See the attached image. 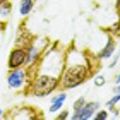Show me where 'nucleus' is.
Segmentation results:
<instances>
[{"label": "nucleus", "mask_w": 120, "mask_h": 120, "mask_svg": "<svg viewBox=\"0 0 120 120\" xmlns=\"http://www.w3.org/2000/svg\"><path fill=\"white\" fill-rule=\"evenodd\" d=\"M86 76V68L83 66H74L68 69L64 76V85L66 87H75L79 85Z\"/></svg>", "instance_id": "nucleus-1"}, {"label": "nucleus", "mask_w": 120, "mask_h": 120, "mask_svg": "<svg viewBox=\"0 0 120 120\" xmlns=\"http://www.w3.org/2000/svg\"><path fill=\"white\" fill-rule=\"evenodd\" d=\"M57 80L48 76H42L34 84V92L36 95H46L51 92L56 86Z\"/></svg>", "instance_id": "nucleus-2"}, {"label": "nucleus", "mask_w": 120, "mask_h": 120, "mask_svg": "<svg viewBox=\"0 0 120 120\" xmlns=\"http://www.w3.org/2000/svg\"><path fill=\"white\" fill-rule=\"evenodd\" d=\"M98 107V104L95 103H90L88 104L87 105H85L84 107H81L79 110L76 111V115L72 117V119H81L85 120L90 118L91 116V115L93 114V112L97 109Z\"/></svg>", "instance_id": "nucleus-3"}, {"label": "nucleus", "mask_w": 120, "mask_h": 120, "mask_svg": "<svg viewBox=\"0 0 120 120\" xmlns=\"http://www.w3.org/2000/svg\"><path fill=\"white\" fill-rule=\"evenodd\" d=\"M26 57V54L22 50H15L12 52L9 59V66L11 68H17L21 65Z\"/></svg>", "instance_id": "nucleus-4"}, {"label": "nucleus", "mask_w": 120, "mask_h": 120, "mask_svg": "<svg viewBox=\"0 0 120 120\" xmlns=\"http://www.w3.org/2000/svg\"><path fill=\"white\" fill-rule=\"evenodd\" d=\"M24 79V73L22 70H17L15 72H13L8 78V83L11 87L18 88L19 87Z\"/></svg>", "instance_id": "nucleus-5"}, {"label": "nucleus", "mask_w": 120, "mask_h": 120, "mask_svg": "<svg viewBox=\"0 0 120 120\" xmlns=\"http://www.w3.org/2000/svg\"><path fill=\"white\" fill-rule=\"evenodd\" d=\"M32 8V1L31 0H21L20 3V13L22 15H26L30 11Z\"/></svg>", "instance_id": "nucleus-6"}, {"label": "nucleus", "mask_w": 120, "mask_h": 120, "mask_svg": "<svg viewBox=\"0 0 120 120\" xmlns=\"http://www.w3.org/2000/svg\"><path fill=\"white\" fill-rule=\"evenodd\" d=\"M114 50H115V45H114V44H113L112 42H110V41H109V42H108V44H107L106 46H105V48L103 50V52L101 53L100 57H105V58L110 57V56H111V55L113 54Z\"/></svg>", "instance_id": "nucleus-7"}, {"label": "nucleus", "mask_w": 120, "mask_h": 120, "mask_svg": "<svg viewBox=\"0 0 120 120\" xmlns=\"http://www.w3.org/2000/svg\"><path fill=\"white\" fill-rule=\"evenodd\" d=\"M53 104H54V105H52V106H51V108H50V111H51V112H56V111H57L60 107L62 106V105H63V103H62V102L53 103Z\"/></svg>", "instance_id": "nucleus-8"}, {"label": "nucleus", "mask_w": 120, "mask_h": 120, "mask_svg": "<svg viewBox=\"0 0 120 120\" xmlns=\"http://www.w3.org/2000/svg\"><path fill=\"white\" fill-rule=\"evenodd\" d=\"M94 83H95L97 86H102V85H104V84H105V79H104V77H102V76L97 77V78L95 79V80H94Z\"/></svg>", "instance_id": "nucleus-9"}, {"label": "nucleus", "mask_w": 120, "mask_h": 120, "mask_svg": "<svg viewBox=\"0 0 120 120\" xmlns=\"http://www.w3.org/2000/svg\"><path fill=\"white\" fill-rule=\"evenodd\" d=\"M106 117H107V114H106V112L102 111V112H100V113L97 115V116L95 117V119L96 120H105Z\"/></svg>", "instance_id": "nucleus-10"}, {"label": "nucleus", "mask_w": 120, "mask_h": 120, "mask_svg": "<svg viewBox=\"0 0 120 120\" xmlns=\"http://www.w3.org/2000/svg\"><path fill=\"white\" fill-rule=\"evenodd\" d=\"M119 100H120V94H117V95H116L114 98H112V99H111V101L107 103V105H115V104H116V103H117Z\"/></svg>", "instance_id": "nucleus-11"}, {"label": "nucleus", "mask_w": 120, "mask_h": 120, "mask_svg": "<svg viewBox=\"0 0 120 120\" xmlns=\"http://www.w3.org/2000/svg\"><path fill=\"white\" fill-rule=\"evenodd\" d=\"M84 104V101H83V98H81V99H79L77 103L75 104L74 105V107H75V110L76 111H78V110H79L81 107H82V105Z\"/></svg>", "instance_id": "nucleus-12"}, {"label": "nucleus", "mask_w": 120, "mask_h": 120, "mask_svg": "<svg viewBox=\"0 0 120 120\" xmlns=\"http://www.w3.org/2000/svg\"><path fill=\"white\" fill-rule=\"evenodd\" d=\"M116 82H117V83H119L120 82V75H119V77H118V79L116 80Z\"/></svg>", "instance_id": "nucleus-13"}, {"label": "nucleus", "mask_w": 120, "mask_h": 120, "mask_svg": "<svg viewBox=\"0 0 120 120\" xmlns=\"http://www.w3.org/2000/svg\"><path fill=\"white\" fill-rule=\"evenodd\" d=\"M117 4H118V7H120V0H118V2H117Z\"/></svg>", "instance_id": "nucleus-14"}, {"label": "nucleus", "mask_w": 120, "mask_h": 120, "mask_svg": "<svg viewBox=\"0 0 120 120\" xmlns=\"http://www.w3.org/2000/svg\"><path fill=\"white\" fill-rule=\"evenodd\" d=\"M1 113H2V111H1V110H0V115H1Z\"/></svg>", "instance_id": "nucleus-15"}, {"label": "nucleus", "mask_w": 120, "mask_h": 120, "mask_svg": "<svg viewBox=\"0 0 120 120\" xmlns=\"http://www.w3.org/2000/svg\"><path fill=\"white\" fill-rule=\"evenodd\" d=\"M118 90H120V87H119V88H118Z\"/></svg>", "instance_id": "nucleus-16"}]
</instances>
